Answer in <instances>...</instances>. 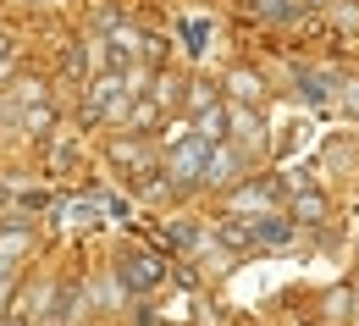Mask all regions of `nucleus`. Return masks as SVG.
<instances>
[{
  "label": "nucleus",
  "instance_id": "1",
  "mask_svg": "<svg viewBox=\"0 0 359 326\" xmlns=\"http://www.w3.org/2000/svg\"><path fill=\"white\" fill-rule=\"evenodd\" d=\"M205 155H210V139H194V144H182L177 155H172V177H177V183H194V177L205 172Z\"/></svg>",
  "mask_w": 359,
  "mask_h": 326
},
{
  "label": "nucleus",
  "instance_id": "2",
  "mask_svg": "<svg viewBox=\"0 0 359 326\" xmlns=\"http://www.w3.org/2000/svg\"><path fill=\"white\" fill-rule=\"evenodd\" d=\"M161 271H166L161 260L138 254V260H128V266H122V282H128V287H155V282H161Z\"/></svg>",
  "mask_w": 359,
  "mask_h": 326
},
{
  "label": "nucleus",
  "instance_id": "3",
  "mask_svg": "<svg viewBox=\"0 0 359 326\" xmlns=\"http://www.w3.org/2000/svg\"><path fill=\"white\" fill-rule=\"evenodd\" d=\"M122 105H128V94H122V78L100 83V94H94V111H100V116H116Z\"/></svg>",
  "mask_w": 359,
  "mask_h": 326
},
{
  "label": "nucleus",
  "instance_id": "4",
  "mask_svg": "<svg viewBox=\"0 0 359 326\" xmlns=\"http://www.w3.org/2000/svg\"><path fill=\"white\" fill-rule=\"evenodd\" d=\"M282 238H293V227H287V222H276V216L249 222V243H282Z\"/></svg>",
  "mask_w": 359,
  "mask_h": 326
},
{
  "label": "nucleus",
  "instance_id": "5",
  "mask_svg": "<svg viewBox=\"0 0 359 326\" xmlns=\"http://www.w3.org/2000/svg\"><path fill=\"white\" fill-rule=\"evenodd\" d=\"M205 172H210V183H226L238 172V155H205Z\"/></svg>",
  "mask_w": 359,
  "mask_h": 326
},
{
  "label": "nucleus",
  "instance_id": "6",
  "mask_svg": "<svg viewBox=\"0 0 359 326\" xmlns=\"http://www.w3.org/2000/svg\"><path fill=\"white\" fill-rule=\"evenodd\" d=\"M182 39H188V50H205V22H182Z\"/></svg>",
  "mask_w": 359,
  "mask_h": 326
},
{
  "label": "nucleus",
  "instance_id": "7",
  "mask_svg": "<svg viewBox=\"0 0 359 326\" xmlns=\"http://www.w3.org/2000/svg\"><path fill=\"white\" fill-rule=\"evenodd\" d=\"M232 94H238V100H255L260 83H255V78H232Z\"/></svg>",
  "mask_w": 359,
  "mask_h": 326
}]
</instances>
